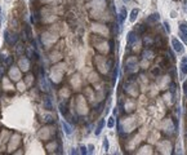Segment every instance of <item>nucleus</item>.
Here are the masks:
<instances>
[{
    "label": "nucleus",
    "mask_w": 187,
    "mask_h": 155,
    "mask_svg": "<svg viewBox=\"0 0 187 155\" xmlns=\"http://www.w3.org/2000/svg\"><path fill=\"white\" fill-rule=\"evenodd\" d=\"M4 39H5V41H6V44H9V45H14L16 43H17V40H18V35L16 34V32H9L8 30H6L4 32Z\"/></svg>",
    "instance_id": "obj_1"
},
{
    "label": "nucleus",
    "mask_w": 187,
    "mask_h": 155,
    "mask_svg": "<svg viewBox=\"0 0 187 155\" xmlns=\"http://www.w3.org/2000/svg\"><path fill=\"white\" fill-rule=\"evenodd\" d=\"M172 47H173V49L176 50L177 54H182L183 52H185V47H183V44L181 43L177 38H172Z\"/></svg>",
    "instance_id": "obj_2"
},
{
    "label": "nucleus",
    "mask_w": 187,
    "mask_h": 155,
    "mask_svg": "<svg viewBox=\"0 0 187 155\" xmlns=\"http://www.w3.org/2000/svg\"><path fill=\"white\" fill-rule=\"evenodd\" d=\"M179 35L182 36V39L185 40V43H187V22H181L179 23Z\"/></svg>",
    "instance_id": "obj_3"
},
{
    "label": "nucleus",
    "mask_w": 187,
    "mask_h": 155,
    "mask_svg": "<svg viewBox=\"0 0 187 155\" xmlns=\"http://www.w3.org/2000/svg\"><path fill=\"white\" fill-rule=\"evenodd\" d=\"M127 67H128L129 73H133V71H135V70H137V60H135L134 57L128 58V60H127Z\"/></svg>",
    "instance_id": "obj_4"
},
{
    "label": "nucleus",
    "mask_w": 187,
    "mask_h": 155,
    "mask_svg": "<svg viewBox=\"0 0 187 155\" xmlns=\"http://www.w3.org/2000/svg\"><path fill=\"white\" fill-rule=\"evenodd\" d=\"M77 98H79V112L80 114H86L88 112V107H86V103L84 101V98L81 96H79Z\"/></svg>",
    "instance_id": "obj_5"
},
{
    "label": "nucleus",
    "mask_w": 187,
    "mask_h": 155,
    "mask_svg": "<svg viewBox=\"0 0 187 155\" xmlns=\"http://www.w3.org/2000/svg\"><path fill=\"white\" fill-rule=\"evenodd\" d=\"M179 69H181V74H182V76L187 75V56L182 57L181 63H179Z\"/></svg>",
    "instance_id": "obj_6"
},
{
    "label": "nucleus",
    "mask_w": 187,
    "mask_h": 155,
    "mask_svg": "<svg viewBox=\"0 0 187 155\" xmlns=\"http://www.w3.org/2000/svg\"><path fill=\"white\" fill-rule=\"evenodd\" d=\"M19 141H21V136L19 134H14L11 141V144H9V151H13L16 149V146L19 144Z\"/></svg>",
    "instance_id": "obj_7"
},
{
    "label": "nucleus",
    "mask_w": 187,
    "mask_h": 155,
    "mask_svg": "<svg viewBox=\"0 0 187 155\" xmlns=\"http://www.w3.org/2000/svg\"><path fill=\"white\" fill-rule=\"evenodd\" d=\"M19 69L22 71H27L30 69V62H28V60H26V58H21L19 60Z\"/></svg>",
    "instance_id": "obj_8"
},
{
    "label": "nucleus",
    "mask_w": 187,
    "mask_h": 155,
    "mask_svg": "<svg viewBox=\"0 0 187 155\" xmlns=\"http://www.w3.org/2000/svg\"><path fill=\"white\" fill-rule=\"evenodd\" d=\"M135 41H138V36L134 31L128 32V43L129 44H135Z\"/></svg>",
    "instance_id": "obj_9"
},
{
    "label": "nucleus",
    "mask_w": 187,
    "mask_h": 155,
    "mask_svg": "<svg viewBox=\"0 0 187 155\" xmlns=\"http://www.w3.org/2000/svg\"><path fill=\"white\" fill-rule=\"evenodd\" d=\"M9 75H11V78L13 80H19V78H21V74H19V71L17 69H14V67H12V70L9 71Z\"/></svg>",
    "instance_id": "obj_10"
},
{
    "label": "nucleus",
    "mask_w": 187,
    "mask_h": 155,
    "mask_svg": "<svg viewBox=\"0 0 187 155\" xmlns=\"http://www.w3.org/2000/svg\"><path fill=\"white\" fill-rule=\"evenodd\" d=\"M125 18H127V9H125V8H121L120 13H119V23H120V26H123Z\"/></svg>",
    "instance_id": "obj_11"
},
{
    "label": "nucleus",
    "mask_w": 187,
    "mask_h": 155,
    "mask_svg": "<svg viewBox=\"0 0 187 155\" xmlns=\"http://www.w3.org/2000/svg\"><path fill=\"white\" fill-rule=\"evenodd\" d=\"M103 127H105V119H101V120L98 122V124H97V128H96V132H94L96 136H99V134H101Z\"/></svg>",
    "instance_id": "obj_12"
},
{
    "label": "nucleus",
    "mask_w": 187,
    "mask_h": 155,
    "mask_svg": "<svg viewBox=\"0 0 187 155\" xmlns=\"http://www.w3.org/2000/svg\"><path fill=\"white\" fill-rule=\"evenodd\" d=\"M138 13H140V9H138V8H134L133 11L130 12V17H129V21H130L132 23H134V22H135V19H137V17H138Z\"/></svg>",
    "instance_id": "obj_13"
},
{
    "label": "nucleus",
    "mask_w": 187,
    "mask_h": 155,
    "mask_svg": "<svg viewBox=\"0 0 187 155\" xmlns=\"http://www.w3.org/2000/svg\"><path fill=\"white\" fill-rule=\"evenodd\" d=\"M58 107H59V112H61L62 115H66V114H67V111H69V109H67V103H66V101H64V102H61Z\"/></svg>",
    "instance_id": "obj_14"
},
{
    "label": "nucleus",
    "mask_w": 187,
    "mask_h": 155,
    "mask_svg": "<svg viewBox=\"0 0 187 155\" xmlns=\"http://www.w3.org/2000/svg\"><path fill=\"white\" fill-rule=\"evenodd\" d=\"M25 34H26V38L28 39V40H32V31H31V27L30 25H25Z\"/></svg>",
    "instance_id": "obj_15"
},
{
    "label": "nucleus",
    "mask_w": 187,
    "mask_h": 155,
    "mask_svg": "<svg viewBox=\"0 0 187 155\" xmlns=\"http://www.w3.org/2000/svg\"><path fill=\"white\" fill-rule=\"evenodd\" d=\"M62 128H63V132L66 133L67 136H70L71 133H72V129H71V127L69 124H67L66 122H62Z\"/></svg>",
    "instance_id": "obj_16"
},
{
    "label": "nucleus",
    "mask_w": 187,
    "mask_h": 155,
    "mask_svg": "<svg viewBox=\"0 0 187 155\" xmlns=\"http://www.w3.org/2000/svg\"><path fill=\"white\" fill-rule=\"evenodd\" d=\"M12 65H13V56L5 57V61H4V63H3V66L8 67V66H12Z\"/></svg>",
    "instance_id": "obj_17"
},
{
    "label": "nucleus",
    "mask_w": 187,
    "mask_h": 155,
    "mask_svg": "<svg viewBox=\"0 0 187 155\" xmlns=\"http://www.w3.org/2000/svg\"><path fill=\"white\" fill-rule=\"evenodd\" d=\"M160 19V16H159V13H154V14H151L150 17H148L147 21L148 22H157Z\"/></svg>",
    "instance_id": "obj_18"
},
{
    "label": "nucleus",
    "mask_w": 187,
    "mask_h": 155,
    "mask_svg": "<svg viewBox=\"0 0 187 155\" xmlns=\"http://www.w3.org/2000/svg\"><path fill=\"white\" fill-rule=\"evenodd\" d=\"M41 120H43L44 123H52L54 119H53V115L49 114V115H43V116H41Z\"/></svg>",
    "instance_id": "obj_19"
},
{
    "label": "nucleus",
    "mask_w": 187,
    "mask_h": 155,
    "mask_svg": "<svg viewBox=\"0 0 187 155\" xmlns=\"http://www.w3.org/2000/svg\"><path fill=\"white\" fill-rule=\"evenodd\" d=\"M23 52H25L23 45H22V44H18L17 48H16V53H17L18 56H21V54H23Z\"/></svg>",
    "instance_id": "obj_20"
},
{
    "label": "nucleus",
    "mask_w": 187,
    "mask_h": 155,
    "mask_svg": "<svg viewBox=\"0 0 187 155\" xmlns=\"http://www.w3.org/2000/svg\"><path fill=\"white\" fill-rule=\"evenodd\" d=\"M44 106H45V109H48V110L52 109V102H50V98H49V97H47V98L44 100Z\"/></svg>",
    "instance_id": "obj_21"
},
{
    "label": "nucleus",
    "mask_w": 187,
    "mask_h": 155,
    "mask_svg": "<svg viewBox=\"0 0 187 155\" xmlns=\"http://www.w3.org/2000/svg\"><path fill=\"white\" fill-rule=\"evenodd\" d=\"M107 127H108V128H114V127H115V119H114V116H110V118H108Z\"/></svg>",
    "instance_id": "obj_22"
},
{
    "label": "nucleus",
    "mask_w": 187,
    "mask_h": 155,
    "mask_svg": "<svg viewBox=\"0 0 187 155\" xmlns=\"http://www.w3.org/2000/svg\"><path fill=\"white\" fill-rule=\"evenodd\" d=\"M108 147H110L108 138H107V137H105V140H103V150H105V151H107V150H108Z\"/></svg>",
    "instance_id": "obj_23"
},
{
    "label": "nucleus",
    "mask_w": 187,
    "mask_h": 155,
    "mask_svg": "<svg viewBox=\"0 0 187 155\" xmlns=\"http://www.w3.org/2000/svg\"><path fill=\"white\" fill-rule=\"evenodd\" d=\"M56 147H57L56 142H54V144H50V145H48V146H47V149H48V150H49V151H54V150H56Z\"/></svg>",
    "instance_id": "obj_24"
},
{
    "label": "nucleus",
    "mask_w": 187,
    "mask_h": 155,
    "mask_svg": "<svg viewBox=\"0 0 187 155\" xmlns=\"http://www.w3.org/2000/svg\"><path fill=\"white\" fill-rule=\"evenodd\" d=\"M146 56H147L148 60H151L152 56H154V53H152V52H150V50H146V52H144V57H146Z\"/></svg>",
    "instance_id": "obj_25"
},
{
    "label": "nucleus",
    "mask_w": 187,
    "mask_h": 155,
    "mask_svg": "<svg viewBox=\"0 0 187 155\" xmlns=\"http://www.w3.org/2000/svg\"><path fill=\"white\" fill-rule=\"evenodd\" d=\"M164 27H165V30L168 32H170V25H169V22H168V21H164Z\"/></svg>",
    "instance_id": "obj_26"
},
{
    "label": "nucleus",
    "mask_w": 187,
    "mask_h": 155,
    "mask_svg": "<svg viewBox=\"0 0 187 155\" xmlns=\"http://www.w3.org/2000/svg\"><path fill=\"white\" fill-rule=\"evenodd\" d=\"M80 154H88V151H86V147L85 146H80Z\"/></svg>",
    "instance_id": "obj_27"
},
{
    "label": "nucleus",
    "mask_w": 187,
    "mask_h": 155,
    "mask_svg": "<svg viewBox=\"0 0 187 155\" xmlns=\"http://www.w3.org/2000/svg\"><path fill=\"white\" fill-rule=\"evenodd\" d=\"M26 78H27V85H30V84H31V80H34V76H32V75H27Z\"/></svg>",
    "instance_id": "obj_28"
},
{
    "label": "nucleus",
    "mask_w": 187,
    "mask_h": 155,
    "mask_svg": "<svg viewBox=\"0 0 187 155\" xmlns=\"http://www.w3.org/2000/svg\"><path fill=\"white\" fill-rule=\"evenodd\" d=\"M18 89L19 90H25V83H18Z\"/></svg>",
    "instance_id": "obj_29"
},
{
    "label": "nucleus",
    "mask_w": 187,
    "mask_h": 155,
    "mask_svg": "<svg viewBox=\"0 0 187 155\" xmlns=\"http://www.w3.org/2000/svg\"><path fill=\"white\" fill-rule=\"evenodd\" d=\"M88 149H89V150H88V153H93V151H94V146H93V145H89V146H88Z\"/></svg>",
    "instance_id": "obj_30"
},
{
    "label": "nucleus",
    "mask_w": 187,
    "mask_h": 155,
    "mask_svg": "<svg viewBox=\"0 0 187 155\" xmlns=\"http://www.w3.org/2000/svg\"><path fill=\"white\" fill-rule=\"evenodd\" d=\"M3 73H4V66H3V67H0V76L3 75Z\"/></svg>",
    "instance_id": "obj_31"
},
{
    "label": "nucleus",
    "mask_w": 187,
    "mask_h": 155,
    "mask_svg": "<svg viewBox=\"0 0 187 155\" xmlns=\"http://www.w3.org/2000/svg\"><path fill=\"white\" fill-rule=\"evenodd\" d=\"M71 154H77V151H76V149H72V151H71Z\"/></svg>",
    "instance_id": "obj_32"
},
{
    "label": "nucleus",
    "mask_w": 187,
    "mask_h": 155,
    "mask_svg": "<svg viewBox=\"0 0 187 155\" xmlns=\"http://www.w3.org/2000/svg\"><path fill=\"white\" fill-rule=\"evenodd\" d=\"M123 1H125V3H128V1H129V0H123Z\"/></svg>",
    "instance_id": "obj_33"
},
{
    "label": "nucleus",
    "mask_w": 187,
    "mask_h": 155,
    "mask_svg": "<svg viewBox=\"0 0 187 155\" xmlns=\"http://www.w3.org/2000/svg\"><path fill=\"white\" fill-rule=\"evenodd\" d=\"M0 23H1V19H0Z\"/></svg>",
    "instance_id": "obj_34"
},
{
    "label": "nucleus",
    "mask_w": 187,
    "mask_h": 155,
    "mask_svg": "<svg viewBox=\"0 0 187 155\" xmlns=\"http://www.w3.org/2000/svg\"><path fill=\"white\" fill-rule=\"evenodd\" d=\"M0 12H1V9H0Z\"/></svg>",
    "instance_id": "obj_35"
}]
</instances>
